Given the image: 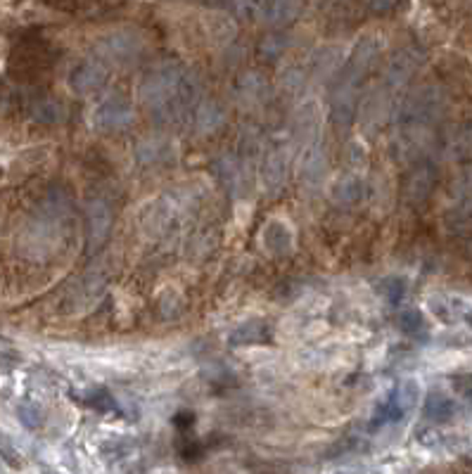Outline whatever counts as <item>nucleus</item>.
Returning a JSON list of instances; mask_svg holds the SVG:
<instances>
[{"instance_id":"nucleus-3","label":"nucleus","mask_w":472,"mask_h":474,"mask_svg":"<svg viewBox=\"0 0 472 474\" xmlns=\"http://www.w3.org/2000/svg\"><path fill=\"white\" fill-rule=\"evenodd\" d=\"M104 83H107V69L97 60H86L72 69L69 86L79 95H93V93L102 90Z\"/></svg>"},{"instance_id":"nucleus-10","label":"nucleus","mask_w":472,"mask_h":474,"mask_svg":"<svg viewBox=\"0 0 472 474\" xmlns=\"http://www.w3.org/2000/svg\"><path fill=\"white\" fill-rule=\"evenodd\" d=\"M29 114H31V118H36V121H41V123H58L65 118L67 107H65V102H60L58 97L43 95V97H36L34 102H31Z\"/></svg>"},{"instance_id":"nucleus-11","label":"nucleus","mask_w":472,"mask_h":474,"mask_svg":"<svg viewBox=\"0 0 472 474\" xmlns=\"http://www.w3.org/2000/svg\"><path fill=\"white\" fill-rule=\"evenodd\" d=\"M269 327L264 325V323L259 320H252V323H242L231 332L228 337V341H231L233 346H252V344H264V341H269Z\"/></svg>"},{"instance_id":"nucleus-7","label":"nucleus","mask_w":472,"mask_h":474,"mask_svg":"<svg viewBox=\"0 0 472 474\" xmlns=\"http://www.w3.org/2000/svg\"><path fill=\"white\" fill-rule=\"evenodd\" d=\"M86 223H88V245L90 249L100 247L107 240L109 230H112V211L107 204L102 202H93L86 214Z\"/></svg>"},{"instance_id":"nucleus-15","label":"nucleus","mask_w":472,"mask_h":474,"mask_svg":"<svg viewBox=\"0 0 472 474\" xmlns=\"http://www.w3.org/2000/svg\"><path fill=\"white\" fill-rule=\"evenodd\" d=\"M399 327H401V332L408 337L425 334V320H422V316L418 311H403L399 316Z\"/></svg>"},{"instance_id":"nucleus-13","label":"nucleus","mask_w":472,"mask_h":474,"mask_svg":"<svg viewBox=\"0 0 472 474\" xmlns=\"http://www.w3.org/2000/svg\"><path fill=\"white\" fill-rule=\"evenodd\" d=\"M425 415L434 422H444L453 415V401L442 394H432L425 401Z\"/></svg>"},{"instance_id":"nucleus-1","label":"nucleus","mask_w":472,"mask_h":474,"mask_svg":"<svg viewBox=\"0 0 472 474\" xmlns=\"http://www.w3.org/2000/svg\"><path fill=\"white\" fill-rule=\"evenodd\" d=\"M140 97L154 114L173 116L190 104L192 81L190 76H185L181 67L161 65L142 81Z\"/></svg>"},{"instance_id":"nucleus-8","label":"nucleus","mask_w":472,"mask_h":474,"mask_svg":"<svg viewBox=\"0 0 472 474\" xmlns=\"http://www.w3.org/2000/svg\"><path fill=\"white\" fill-rule=\"evenodd\" d=\"M292 245H295V237H292V230L288 223L271 221L269 226L264 228V247L269 249L271 254L285 257L292 249Z\"/></svg>"},{"instance_id":"nucleus-16","label":"nucleus","mask_w":472,"mask_h":474,"mask_svg":"<svg viewBox=\"0 0 472 474\" xmlns=\"http://www.w3.org/2000/svg\"><path fill=\"white\" fill-rule=\"evenodd\" d=\"M380 294L392 304H399L406 294V283L401 278H384L380 283Z\"/></svg>"},{"instance_id":"nucleus-12","label":"nucleus","mask_w":472,"mask_h":474,"mask_svg":"<svg viewBox=\"0 0 472 474\" xmlns=\"http://www.w3.org/2000/svg\"><path fill=\"white\" fill-rule=\"evenodd\" d=\"M285 173H288V161H285L283 152L269 154V159H266V166H264L266 183H269L271 188H281L283 180H285Z\"/></svg>"},{"instance_id":"nucleus-4","label":"nucleus","mask_w":472,"mask_h":474,"mask_svg":"<svg viewBox=\"0 0 472 474\" xmlns=\"http://www.w3.org/2000/svg\"><path fill=\"white\" fill-rule=\"evenodd\" d=\"M420 65V53H415L413 48H406L401 53H396L387 65V72H384V83L387 86H401L406 83L408 79L413 76L415 69Z\"/></svg>"},{"instance_id":"nucleus-6","label":"nucleus","mask_w":472,"mask_h":474,"mask_svg":"<svg viewBox=\"0 0 472 474\" xmlns=\"http://www.w3.org/2000/svg\"><path fill=\"white\" fill-rule=\"evenodd\" d=\"M437 183V173L430 164H420L418 168H413L406 178V199L413 204H420L430 197V192L434 190Z\"/></svg>"},{"instance_id":"nucleus-5","label":"nucleus","mask_w":472,"mask_h":474,"mask_svg":"<svg viewBox=\"0 0 472 474\" xmlns=\"http://www.w3.org/2000/svg\"><path fill=\"white\" fill-rule=\"evenodd\" d=\"M50 65L48 53H43V48L31 46V48H20V53H12L10 57V74L15 76H31L39 74Z\"/></svg>"},{"instance_id":"nucleus-20","label":"nucleus","mask_w":472,"mask_h":474,"mask_svg":"<svg viewBox=\"0 0 472 474\" xmlns=\"http://www.w3.org/2000/svg\"><path fill=\"white\" fill-rule=\"evenodd\" d=\"M88 405H93V408H97V410H112L114 408V403H112V396L107 394V391H93V394L88 396Z\"/></svg>"},{"instance_id":"nucleus-21","label":"nucleus","mask_w":472,"mask_h":474,"mask_svg":"<svg viewBox=\"0 0 472 474\" xmlns=\"http://www.w3.org/2000/svg\"><path fill=\"white\" fill-rule=\"evenodd\" d=\"M20 417H22V422L27 427H36V425H39V413H36V410L31 413L29 405H22V408H20Z\"/></svg>"},{"instance_id":"nucleus-18","label":"nucleus","mask_w":472,"mask_h":474,"mask_svg":"<svg viewBox=\"0 0 472 474\" xmlns=\"http://www.w3.org/2000/svg\"><path fill=\"white\" fill-rule=\"evenodd\" d=\"M358 192H361V185H358V180H346V183H342L339 188H337V197L342 199V202H356Z\"/></svg>"},{"instance_id":"nucleus-17","label":"nucleus","mask_w":472,"mask_h":474,"mask_svg":"<svg viewBox=\"0 0 472 474\" xmlns=\"http://www.w3.org/2000/svg\"><path fill=\"white\" fill-rule=\"evenodd\" d=\"M221 109L216 107L214 102H207L204 107H200V111H197V121H200V128L204 130H211L216 128V123H221Z\"/></svg>"},{"instance_id":"nucleus-9","label":"nucleus","mask_w":472,"mask_h":474,"mask_svg":"<svg viewBox=\"0 0 472 474\" xmlns=\"http://www.w3.org/2000/svg\"><path fill=\"white\" fill-rule=\"evenodd\" d=\"M295 0H250V12L269 24H281L292 15Z\"/></svg>"},{"instance_id":"nucleus-22","label":"nucleus","mask_w":472,"mask_h":474,"mask_svg":"<svg viewBox=\"0 0 472 474\" xmlns=\"http://www.w3.org/2000/svg\"><path fill=\"white\" fill-rule=\"evenodd\" d=\"M0 88H3V83H0Z\"/></svg>"},{"instance_id":"nucleus-19","label":"nucleus","mask_w":472,"mask_h":474,"mask_svg":"<svg viewBox=\"0 0 472 474\" xmlns=\"http://www.w3.org/2000/svg\"><path fill=\"white\" fill-rule=\"evenodd\" d=\"M368 8L375 15H389V12L401 8V0H368Z\"/></svg>"},{"instance_id":"nucleus-14","label":"nucleus","mask_w":472,"mask_h":474,"mask_svg":"<svg viewBox=\"0 0 472 474\" xmlns=\"http://www.w3.org/2000/svg\"><path fill=\"white\" fill-rule=\"evenodd\" d=\"M392 396H394V401L399 403V408L408 415L415 408V403H418L420 389H418V384H415L413 379H406V382H401L399 386H396V391Z\"/></svg>"},{"instance_id":"nucleus-23","label":"nucleus","mask_w":472,"mask_h":474,"mask_svg":"<svg viewBox=\"0 0 472 474\" xmlns=\"http://www.w3.org/2000/svg\"><path fill=\"white\" fill-rule=\"evenodd\" d=\"M209 3H211V0H209Z\"/></svg>"},{"instance_id":"nucleus-2","label":"nucleus","mask_w":472,"mask_h":474,"mask_svg":"<svg viewBox=\"0 0 472 474\" xmlns=\"http://www.w3.org/2000/svg\"><path fill=\"white\" fill-rule=\"evenodd\" d=\"M133 121V107L128 100L123 97H109L104 102L97 104V109L93 111V123L100 130H121Z\"/></svg>"}]
</instances>
